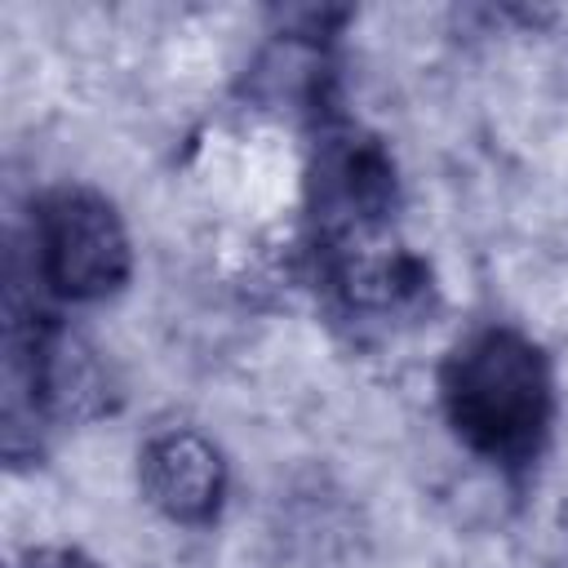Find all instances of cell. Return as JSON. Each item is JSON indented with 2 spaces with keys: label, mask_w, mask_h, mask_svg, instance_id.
I'll use <instances>...</instances> for the list:
<instances>
[{
  "label": "cell",
  "mask_w": 568,
  "mask_h": 568,
  "mask_svg": "<svg viewBox=\"0 0 568 568\" xmlns=\"http://www.w3.org/2000/svg\"><path fill=\"white\" fill-rule=\"evenodd\" d=\"M142 497L173 524H209L226 497V462L200 430H164L138 457Z\"/></svg>",
  "instance_id": "obj_4"
},
{
  "label": "cell",
  "mask_w": 568,
  "mask_h": 568,
  "mask_svg": "<svg viewBox=\"0 0 568 568\" xmlns=\"http://www.w3.org/2000/svg\"><path fill=\"white\" fill-rule=\"evenodd\" d=\"M133 248L120 213L89 186H58L36 204V275L67 302H102L129 284Z\"/></svg>",
  "instance_id": "obj_2"
},
{
  "label": "cell",
  "mask_w": 568,
  "mask_h": 568,
  "mask_svg": "<svg viewBox=\"0 0 568 568\" xmlns=\"http://www.w3.org/2000/svg\"><path fill=\"white\" fill-rule=\"evenodd\" d=\"M444 413L457 439L506 470L528 466L550 430L555 382L537 342L515 328H479L453 346L444 373Z\"/></svg>",
  "instance_id": "obj_1"
},
{
  "label": "cell",
  "mask_w": 568,
  "mask_h": 568,
  "mask_svg": "<svg viewBox=\"0 0 568 568\" xmlns=\"http://www.w3.org/2000/svg\"><path fill=\"white\" fill-rule=\"evenodd\" d=\"M22 568H98V564L71 546H40L22 559Z\"/></svg>",
  "instance_id": "obj_5"
},
{
  "label": "cell",
  "mask_w": 568,
  "mask_h": 568,
  "mask_svg": "<svg viewBox=\"0 0 568 568\" xmlns=\"http://www.w3.org/2000/svg\"><path fill=\"white\" fill-rule=\"evenodd\" d=\"M306 191H311L315 253L373 240V235H390L399 182H395V160L377 138L355 133V129L328 133L315 146Z\"/></svg>",
  "instance_id": "obj_3"
}]
</instances>
